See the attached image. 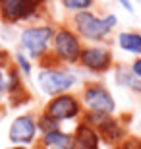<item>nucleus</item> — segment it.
I'll list each match as a JSON object with an SVG mask.
<instances>
[{
  "mask_svg": "<svg viewBox=\"0 0 141 149\" xmlns=\"http://www.w3.org/2000/svg\"><path fill=\"white\" fill-rule=\"evenodd\" d=\"M116 25V16H106L104 19L93 16L89 12H77L76 27L79 35L89 41H101L110 33V29Z\"/></svg>",
  "mask_w": 141,
  "mask_h": 149,
  "instance_id": "obj_1",
  "label": "nucleus"
},
{
  "mask_svg": "<svg viewBox=\"0 0 141 149\" xmlns=\"http://www.w3.org/2000/svg\"><path fill=\"white\" fill-rule=\"evenodd\" d=\"M41 91L47 95H60L76 85V76L68 70H43L37 76Z\"/></svg>",
  "mask_w": 141,
  "mask_h": 149,
  "instance_id": "obj_2",
  "label": "nucleus"
},
{
  "mask_svg": "<svg viewBox=\"0 0 141 149\" xmlns=\"http://www.w3.org/2000/svg\"><path fill=\"white\" fill-rule=\"evenodd\" d=\"M83 103L91 112H97V114H112L116 109L112 95L103 85H89L83 91Z\"/></svg>",
  "mask_w": 141,
  "mask_h": 149,
  "instance_id": "obj_3",
  "label": "nucleus"
},
{
  "mask_svg": "<svg viewBox=\"0 0 141 149\" xmlns=\"http://www.w3.org/2000/svg\"><path fill=\"white\" fill-rule=\"evenodd\" d=\"M37 130L39 128H37L35 118L31 114H22L12 122L8 138L16 145H27V143H33V139L37 136Z\"/></svg>",
  "mask_w": 141,
  "mask_h": 149,
  "instance_id": "obj_4",
  "label": "nucleus"
},
{
  "mask_svg": "<svg viewBox=\"0 0 141 149\" xmlns=\"http://www.w3.org/2000/svg\"><path fill=\"white\" fill-rule=\"evenodd\" d=\"M50 39H52L50 27H29L22 33V47L31 56H41L47 50Z\"/></svg>",
  "mask_w": 141,
  "mask_h": 149,
  "instance_id": "obj_5",
  "label": "nucleus"
},
{
  "mask_svg": "<svg viewBox=\"0 0 141 149\" xmlns=\"http://www.w3.org/2000/svg\"><path fill=\"white\" fill-rule=\"evenodd\" d=\"M77 114H79V103L72 95H56L47 105V116L54 118L56 122L76 118Z\"/></svg>",
  "mask_w": 141,
  "mask_h": 149,
  "instance_id": "obj_6",
  "label": "nucleus"
},
{
  "mask_svg": "<svg viewBox=\"0 0 141 149\" xmlns=\"http://www.w3.org/2000/svg\"><path fill=\"white\" fill-rule=\"evenodd\" d=\"M54 50H56V54L66 62H76L81 56L79 41L68 29H60L58 33L54 35Z\"/></svg>",
  "mask_w": 141,
  "mask_h": 149,
  "instance_id": "obj_7",
  "label": "nucleus"
},
{
  "mask_svg": "<svg viewBox=\"0 0 141 149\" xmlns=\"http://www.w3.org/2000/svg\"><path fill=\"white\" fill-rule=\"evenodd\" d=\"M79 60L85 68H89L91 72H104L110 68V62H112V54H110L106 49H85L81 50V56Z\"/></svg>",
  "mask_w": 141,
  "mask_h": 149,
  "instance_id": "obj_8",
  "label": "nucleus"
},
{
  "mask_svg": "<svg viewBox=\"0 0 141 149\" xmlns=\"http://www.w3.org/2000/svg\"><path fill=\"white\" fill-rule=\"evenodd\" d=\"M0 12L8 22L25 19L27 16H31L33 2L31 0H0Z\"/></svg>",
  "mask_w": 141,
  "mask_h": 149,
  "instance_id": "obj_9",
  "label": "nucleus"
},
{
  "mask_svg": "<svg viewBox=\"0 0 141 149\" xmlns=\"http://www.w3.org/2000/svg\"><path fill=\"white\" fill-rule=\"evenodd\" d=\"M93 114L97 116V118H95L97 128H99L97 134L103 136V139L106 143H116V141H120V139L124 138V130H122L108 114H97V112H93Z\"/></svg>",
  "mask_w": 141,
  "mask_h": 149,
  "instance_id": "obj_10",
  "label": "nucleus"
},
{
  "mask_svg": "<svg viewBox=\"0 0 141 149\" xmlns=\"http://www.w3.org/2000/svg\"><path fill=\"white\" fill-rule=\"evenodd\" d=\"M70 149H99V134L95 132V128L81 124L74 136Z\"/></svg>",
  "mask_w": 141,
  "mask_h": 149,
  "instance_id": "obj_11",
  "label": "nucleus"
},
{
  "mask_svg": "<svg viewBox=\"0 0 141 149\" xmlns=\"http://www.w3.org/2000/svg\"><path fill=\"white\" fill-rule=\"evenodd\" d=\"M72 141H74V136L64 134V132H60V130L44 134V145L54 147V149H70L72 147Z\"/></svg>",
  "mask_w": 141,
  "mask_h": 149,
  "instance_id": "obj_12",
  "label": "nucleus"
},
{
  "mask_svg": "<svg viewBox=\"0 0 141 149\" xmlns=\"http://www.w3.org/2000/svg\"><path fill=\"white\" fill-rule=\"evenodd\" d=\"M116 81L124 87L131 89V91H137L141 93V79L133 74V70H128V68H118L116 70Z\"/></svg>",
  "mask_w": 141,
  "mask_h": 149,
  "instance_id": "obj_13",
  "label": "nucleus"
},
{
  "mask_svg": "<svg viewBox=\"0 0 141 149\" xmlns=\"http://www.w3.org/2000/svg\"><path fill=\"white\" fill-rule=\"evenodd\" d=\"M118 45H120V49L126 50V52L141 54V35L139 33H120Z\"/></svg>",
  "mask_w": 141,
  "mask_h": 149,
  "instance_id": "obj_14",
  "label": "nucleus"
},
{
  "mask_svg": "<svg viewBox=\"0 0 141 149\" xmlns=\"http://www.w3.org/2000/svg\"><path fill=\"white\" fill-rule=\"evenodd\" d=\"M37 128L41 130L43 134H49V132H56L58 130V122L54 120V118H50V116H47L44 114L41 120L37 122Z\"/></svg>",
  "mask_w": 141,
  "mask_h": 149,
  "instance_id": "obj_15",
  "label": "nucleus"
},
{
  "mask_svg": "<svg viewBox=\"0 0 141 149\" xmlns=\"http://www.w3.org/2000/svg\"><path fill=\"white\" fill-rule=\"evenodd\" d=\"M62 4L68 10H76V12H83L93 4V0H62Z\"/></svg>",
  "mask_w": 141,
  "mask_h": 149,
  "instance_id": "obj_16",
  "label": "nucleus"
},
{
  "mask_svg": "<svg viewBox=\"0 0 141 149\" xmlns=\"http://www.w3.org/2000/svg\"><path fill=\"white\" fill-rule=\"evenodd\" d=\"M17 64H19V68L23 70V74H31V66H29V62H27V58L23 54H17Z\"/></svg>",
  "mask_w": 141,
  "mask_h": 149,
  "instance_id": "obj_17",
  "label": "nucleus"
},
{
  "mask_svg": "<svg viewBox=\"0 0 141 149\" xmlns=\"http://www.w3.org/2000/svg\"><path fill=\"white\" fill-rule=\"evenodd\" d=\"M131 70H133V74H135V76L141 79V58H137V60L133 62V66H131Z\"/></svg>",
  "mask_w": 141,
  "mask_h": 149,
  "instance_id": "obj_18",
  "label": "nucleus"
},
{
  "mask_svg": "<svg viewBox=\"0 0 141 149\" xmlns=\"http://www.w3.org/2000/svg\"><path fill=\"white\" fill-rule=\"evenodd\" d=\"M118 2H120L122 6H124V8H126L128 12H130V14H133V6H131V2H130V0H118Z\"/></svg>",
  "mask_w": 141,
  "mask_h": 149,
  "instance_id": "obj_19",
  "label": "nucleus"
},
{
  "mask_svg": "<svg viewBox=\"0 0 141 149\" xmlns=\"http://www.w3.org/2000/svg\"><path fill=\"white\" fill-rule=\"evenodd\" d=\"M126 149H141V141H137L133 147H130V143H128V145H126Z\"/></svg>",
  "mask_w": 141,
  "mask_h": 149,
  "instance_id": "obj_20",
  "label": "nucleus"
},
{
  "mask_svg": "<svg viewBox=\"0 0 141 149\" xmlns=\"http://www.w3.org/2000/svg\"><path fill=\"white\" fill-rule=\"evenodd\" d=\"M4 89V76H2V70H0V91Z\"/></svg>",
  "mask_w": 141,
  "mask_h": 149,
  "instance_id": "obj_21",
  "label": "nucleus"
},
{
  "mask_svg": "<svg viewBox=\"0 0 141 149\" xmlns=\"http://www.w3.org/2000/svg\"><path fill=\"white\" fill-rule=\"evenodd\" d=\"M8 149H25V147H8Z\"/></svg>",
  "mask_w": 141,
  "mask_h": 149,
  "instance_id": "obj_22",
  "label": "nucleus"
},
{
  "mask_svg": "<svg viewBox=\"0 0 141 149\" xmlns=\"http://www.w3.org/2000/svg\"><path fill=\"white\" fill-rule=\"evenodd\" d=\"M0 58H2V50H0Z\"/></svg>",
  "mask_w": 141,
  "mask_h": 149,
  "instance_id": "obj_23",
  "label": "nucleus"
}]
</instances>
